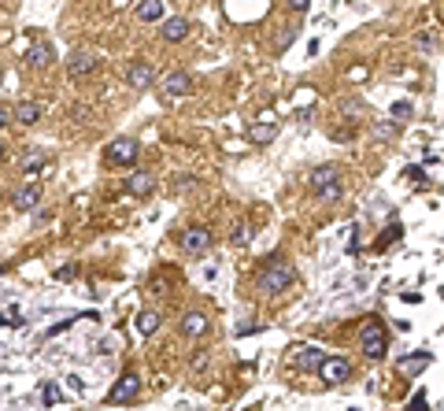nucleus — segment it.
<instances>
[{"label": "nucleus", "mask_w": 444, "mask_h": 411, "mask_svg": "<svg viewBox=\"0 0 444 411\" xmlns=\"http://www.w3.org/2000/svg\"><path fill=\"white\" fill-rule=\"evenodd\" d=\"M138 156H141V145L133 141V137H115V141L107 145V152H104L107 167H133Z\"/></svg>", "instance_id": "3"}, {"label": "nucleus", "mask_w": 444, "mask_h": 411, "mask_svg": "<svg viewBox=\"0 0 444 411\" xmlns=\"http://www.w3.org/2000/svg\"><path fill=\"white\" fill-rule=\"evenodd\" d=\"M285 8H289V12H296V15H304L307 8H311V0H285Z\"/></svg>", "instance_id": "29"}, {"label": "nucleus", "mask_w": 444, "mask_h": 411, "mask_svg": "<svg viewBox=\"0 0 444 411\" xmlns=\"http://www.w3.org/2000/svg\"><path fill=\"white\" fill-rule=\"evenodd\" d=\"M178 245H182L185 256H204L215 245V234L207 230V226H189V230L178 234Z\"/></svg>", "instance_id": "4"}, {"label": "nucleus", "mask_w": 444, "mask_h": 411, "mask_svg": "<svg viewBox=\"0 0 444 411\" xmlns=\"http://www.w3.org/2000/svg\"><path fill=\"white\" fill-rule=\"evenodd\" d=\"M96 67H101V56H96L93 49H75L67 56V75L70 78H89Z\"/></svg>", "instance_id": "5"}, {"label": "nucleus", "mask_w": 444, "mask_h": 411, "mask_svg": "<svg viewBox=\"0 0 444 411\" xmlns=\"http://www.w3.org/2000/svg\"><path fill=\"white\" fill-rule=\"evenodd\" d=\"M359 349H363L367 360H382L389 352V334L382 326V319H367L363 330H359Z\"/></svg>", "instance_id": "2"}, {"label": "nucleus", "mask_w": 444, "mask_h": 411, "mask_svg": "<svg viewBox=\"0 0 444 411\" xmlns=\"http://www.w3.org/2000/svg\"><path fill=\"white\" fill-rule=\"evenodd\" d=\"M152 189H156V175L152 171H133L126 178V193H133V197H148Z\"/></svg>", "instance_id": "14"}, {"label": "nucleus", "mask_w": 444, "mask_h": 411, "mask_svg": "<svg viewBox=\"0 0 444 411\" xmlns=\"http://www.w3.org/2000/svg\"><path fill=\"white\" fill-rule=\"evenodd\" d=\"M163 93L167 97H189L193 93V75H189V71H170V75H163Z\"/></svg>", "instance_id": "11"}, {"label": "nucleus", "mask_w": 444, "mask_h": 411, "mask_svg": "<svg viewBox=\"0 0 444 411\" xmlns=\"http://www.w3.org/2000/svg\"><path fill=\"white\" fill-rule=\"evenodd\" d=\"M307 182H311V193H319V189L333 186V182H341V167H337V163H319Z\"/></svg>", "instance_id": "12"}, {"label": "nucleus", "mask_w": 444, "mask_h": 411, "mask_svg": "<svg viewBox=\"0 0 444 411\" xmlns=\"http://www.w3.org/2000/svg\"><path fill=\"white\" fill-rule=\"evenodd\" d=\"M0 274H4V267H0Z\"/></svg>", "instance_id": "35"}, {"label": "nucleus", "mask_w": 444, "mask_h": 411, "mask_svg": "<svg viewBox=\"0 0 444 411\" xmlns=\"http://www.w3.org/2000/svg\"><path fill=\"white\" fill-rule=\"evenodd\" d=\"M274 126H248V137H252V145H270L274 141Z\"/></svg>", "instance_id": "23"}, {"label": "nucleus", "mask_w": 444, "mask_h": 411, "mask_svg": "<svg viewBox=\"0 0 444 411\" xmlns=\"http://www.w3.org/2000/svg\"><path fill=\"white\" fill-rule=\"evenodd\" d=\"M8 126H12V112H8V108H0V130H8Z\"/></svg>", "instance_id": "32"}, {"label": "nucleus", "mask_w": 444, "mask_h": 411, "mask_svg": "<svg viewBox=\"0 0 444 411\" xmlns=\"http://www.w3.org/2000/svg\"><path fill=\"white\" fill-rule=\"evenodd\" d=\"M322 360H326V352L319 345H296L293 349V367L296 371H319Z\"/></svg>", "instance_id": "8"}, {"label": "nucleus", "mask_w": 444, "mask_h": 411, "mask_svg": "<svg viewBox=\"0 0 444 411\" xmlns=\"http://www.w3.org/2000/svg\"><path fill=\"white\" fill-rule=\"evenodd\" d=\"M230 241L237 245V249H244V245L252 241V230H248V223H237L233 226V234H230Z\"/></svg>", "instance_id": "25"}, {"label": "nucleus", "mask_w": 444, "mask_h": 411, "mask_svg": "<svg viewBox=\"0 0 444 411\" xmlns=\"http://www.w3.org/2000/svg\"><path fill=\"white\" fill-rule=\"evenodd\" d=\"M41 115H44V104H41V100H19V104L12 108V119H15L19 126H38Z\"/></svg>", "instance_id": "10"}, {"label": "nucleus", "mask_w": 444, "mask_h": 411, "mask_svg": "<svg viewBox=\"0 0 444 411\" xmlns=\"http://www.w3.org/2000/svg\"><path fill=\"white\" fill-rule=\"evenodd\" d=\"M400 234H404V226L389 223L385 230H382V237H378V241H374V249H378V252H385V249H389V245H393V241H396V237H400Z\"/></svg>", "instance_id": "22"}, {"label": "nucleus", "mask_w": 444, "mask_h": 411, "mask_svg": "<svg viewBox=\"0 0 444 411\" xmlns=\"http://www.w3.org/2000/svg\"><path fill=\"white\" fill-rule=\"evenodd\" d=\"M333 141H352V130H330Z\"/></svg>", "instance_id": "33"}, {"label": "nucleus", "mask_w": 444, "mask_h": 411, "mask_svg": "<svg viewBox=\"0 0 444 411\" xmlns=\"http://www.w3.org/2000/svg\"><path fill=\"white\" fill-rule=\"evenodd\" d=\"M44 167V152H30V156L23 160V175H38Z\"/></svg>", "instance_id": "24"}, {"label": "nucleus", "mask_w": 444, "mask_h": 411, "mask_svg": "<svg viewBox=\"0 0 444 411\" xmlns=\"http://www.w3.org/2000/svg\"><path fill=\"white\" fill-rule=\"evenodd\" d=\"M393 115H396V123H400V119L411 115V104H396V108H393Z\"/></svg>", "instance_id": "30"}, {"label": "nucleus", "mask_w": 444, "mask_h": 411, "mask_svg": "<svg viewBox=\"0 0 444 411\" xmlns=\"http://www.w3.org/2000/svg\"><path fill=\"white\" fill-rule=\"evenodd\" d=\"M407 411H430V404H426V393H415L411 404H407Z\"/></svg>", "instance_id": "28"}, {"label": "nucleus", "mask_w": 444, "mask_h": 411, "mask_svg": "<svg viewBox=\"0 0 444 411\" xmlns=\"http://www.w3.org/2000/svg\"><path fill=\"white\" fill-rule=\"evenodd\" d=\"M126 82H130L133 89H148V86H156V71H152L148 63H130V67H126Z\"/></svg>", "instance_id": "13"}, {"label": "nucleus", "mask_w": 444, "mask_h": 411, "mask_svg": "<svg viewBox=\"0 0 444 411\" xmlns=\"http://www.w3.org/2000/svg\"><path fill=\"white\" fill-rule=\"evenodd\" d=\"M141 393V374L138 371H126L119 382H115V389L107 393V400L112 404H133V397Z\"/></svg>", "instance_id": "7"}, {"label": "nucleus", "mask_w": 444, "mask_h": 411, "mask_svg": "<svg viewBox=\"0 0 444 411\" xmlns=\"http://www.w3.org/2000/svg\"><path fill=\"white\" fill-rule=\"evenodd\" d=\"M41 204V189L34 186H23V189H15V212H34V208Z\"/></svg>", "instance_id": "18"}, {"label": "nucleus", "mask_w": 444, "mask_h": 411, "mask_svg": "<svg viewBox=\"0 0 444 411\" xmlns=\"http://www.w3.org/2000/svg\"><path fill=\"white\" fill-rule=\"evenodd\" d=\"M374 137H378V141H389V137H396V126H393V123H382V126L374 130Z\"/></svg>", "instance_id": "27"}, {"label": "nucleus", "mask_w": 444, "mask_h": 411, "mask_svg": "<svg viewBox=\"0 0 444 411\" xmlns=\"http://www.w3.org/2000/svg\"><path fill=\"white\" fill-rule=\"evenodd\" d=\"M0 160H4V145H0Z\"/></svg>", "instance_id": "34"}, {"label": "nucleus", "mask_w": 444, "mask_h": 411, "mask_svg": "<svg viewBox=\"0 0 444 411\" xmlns=\"http://www.w3.org/2000/svg\"><path fill=\"white\" fill-rule=\"evenodd\" d=\"M159 326H163V315L156 312V308H144V312L138 315V334H141V337H152Z\"/></svg>", "instance_id": "19"}, {"label": "nucleus", "mask_w": 444, "mask_h": 411, "mask_svg": "<svg viewBox=\"0 0 444 411\" xmlns=\"http://www.w3.org/2000/svg\"><path fill=\"white\" fill-rule=\"evenodd\" d=\"M189 19H182V15H174V19H163L159 23V38L167 41V45H182L185 38H189Z\"/></svg>", "instance_id": "9"}, {"label": "nucleus", "mask_w": 444, "mask_h": 411, "mask_svg": "<svg viewBox=\"0 0 444 411\" xmlns=\"http://www.w3.org/2000/svg\"><path fill=\"white\" fill-rule=\"evenodd\" d=\"M52 60H56V52H52V45L44 41V45H34L30 52H26V67L30 71H44V67H52Z\"/></svg>", "instance_id": "16"}, {"label": "nucleus", "mask_w": 444, "mask_h": 411, "mask_svg": "<svg viewBox=\"0 0 444 411\" xmlns=\"http://www.w3.org/2000/svg\"><path fill=\"white\" fill-rule=\"evenodd\" d=\"M426 367H430V352H411L396 363V374H400V378H415V374L426 371Z\"/></svg>", "instance_id": "15"}, {"label": "nucleus", "mask_w": 444, "mask_h": 411, "mask_svg": "<svg viewBox=\"0 0 444 411\" xmlns=\"http://www.w3.org/2000/svg\"><path fill=\"white\" fill-rule=\"evenodd\" d=\"M178 330H182L189 341H196V337H204L207 334V319L200 312H185L182 315V323H178Z\"/></svg>", "instance_id": "17"}, {"label": "nucleus", "mask_w": 444, "mask_h": 411, "mask_svg": "<svg viewBox=\"0 0 444 411\" xmlns=\"http://www.w3.org/2000/svg\"><path fill=\"white\" fill-rule=\"evenodd\" d=\"M296 282V267L293 263H285V260H270L267 267H263L256 274V289L263 297H278V293H285L289 286Z\"/></svg>", "instance_id": "1"}, {"label": "nucleus", "mask_w": 444, "mask_h": 411, "mask_svg": "<svg viewBox=\"0 0 444 411\" xmlns=\"http://www.w3.org/2000/svg\"><path fill=\"white\" fill-rule=\"evenodd\" d=\"M415 45H419L422 52H433V49H437V38H433V34H419V38H415Z\"/></svg>", "instance_id": "26"}, {"label": "nucleus", "mask_w": 444, "mask_h": 411, "mask_svg": "<svg viewBox=\"0 0 444 411\" xmlns=\"http://www.w3.org/2000/svg\"><path fill=\"white\" fill-rule=\"evenodd\" d=\"M133 15H138L141 23H163V0H141V4L133 8Z\"/></svg>", "instance_id": "20"}, {"label": "nucleus", "mask_w": 444, "mask_h": 411, "mask_svg": "<svg viewBox=\"0 0 444 411\" xmlns=\"http://www.w3.org/2000/svg\"><path fill=\"white\" fill-rule=\"evenodd\" d=\"M319 378L326 382V386H341V382L352 378V363L344 360V356H326L322 367H319Z\"/></svg>", "instance_id": "6"}, {"label": "nucleus", "mask_w": 444, "mask_h": 411, "mask_svg": "<svg viewBox=\"0 0 444 411\" xmlns=\"http://www.w3.org/2000/svg\"><path fill=\"white\" fill-rule=\"evenodd\" d=\"M178 189H182V193H185V189H196V178L182 175V178H178Z\"/></svg>", "instance_id": "31"}, {"label": "nucleus", "mask_w": 444, "mask_h": 411, "mask_svg": "<svg viewBox=\"0 0 444 411\" xmlns=\"http://www.w3.org/2000/svg\"><path fill=\"white\" fill-rule=\"evenodd\" d=\"M319 204H337V200L344 197V182H333V186H326V189H319Z\"/></svg>", "instance_id": "21"}]
</instances>
